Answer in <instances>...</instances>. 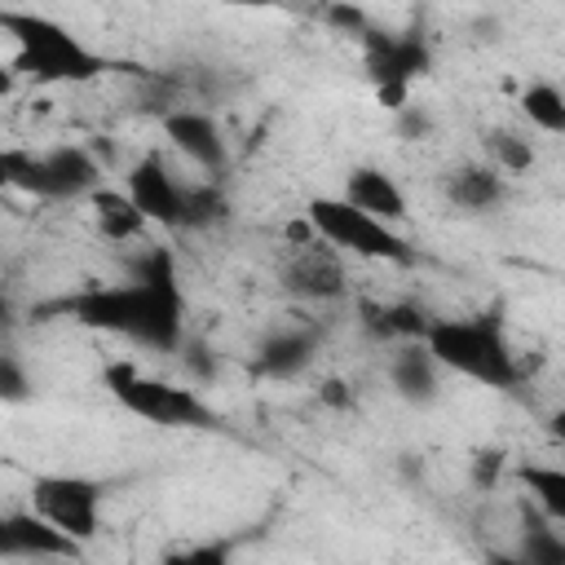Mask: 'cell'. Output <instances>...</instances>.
<instances>
[{
    "mask_svg": "<svg viewBox=\"0 0 565 565\" xmlns=\"http://www.w3.org/2000/svg\"><path fill=\"white\" fill-rule=\"evenodd\" d=\"M75 556H84V543L57 530L35 508L9 512L0 521V561H75Z\"/></svg>",
    "mask_w": 565,
    "mask_h": 565,
    "instance_id": "10",
    "label": "cell"
},
{
    "mask_svg": "<svg viewBox=\"0 0 565 565\" xmlns=\"http://www.w3.org/2000/svg\"><path fill=\"white\" fill-rule=\"evenodd\" d=\"M88 207H93V225L110 238V243H137L146 238L150 230V216L137 207V199L128 190H110V185H97L88 194Z\"/></svg>",
    "mask_w": 565,
    "mask_h": 565,
    "instance_id": "15",
    "label": "cell"
},
{
    "mask_svg": "<svg viewBox=\"0 0 565 565\" xmlns=\"http://www.w3.org/2000/svg\"><path fill=\"white\" fill-rule=\"evenodd\" d=\"M419 340L441 362V371L463 375L472 384L512 388L521 380V362L508 349L503 327L494 318H428Z\"/></svg>",
    "mask_w": 565,
    "mask_h": 565,
    "instance_id": "3",
    "label": "cell"
},
{
    "mask_svg": "<svg viewBox=\"0 0 565 565\" xmlns=\"http://www.w3.org/2000/svg\"><path fill=\"white\" fill-rule=\"evenodd\" d=\"M472 477H477V486H494V477H499V455H477L472 459Z\"/></svg>",
    "mask_w": 565,
    "mask_h": 565,
    "instance_id": "24",
    "label": "cell"
},
{
    "mask_svg": "<svg viewBox=\"0 0 565 565\" xmlns=\"http://www.w3.org/2000/svg\"><path fill=\"white\" fill-rule=\"evenodd\" d=\"M318 397H322L327 406H349V402H353V393H344V384H340V380H327V384L318 388Z\"/></svg>",
    "mask_w": 565,
    "mask_h": 565,
    "instance_id": "25",
    "label": "cell"
},
{
    "mask_svg": "<svg viewBox=\"0 0 565 565\" xmlns=\"http://www.w3.org/2000/svg\"><path fill=\"white\" fill-rule=\"evenodd\" d=\"M106 388L115 393V402L146 419V424H159V428H216V411L185 384H172V380H159V375H146L137 371L132 362H115L106 371Z\"/></svg>",
    "mask_w": 565,
    "mask_h": 565,
    "instance_id": "6",
    "label": "cell"
},
{
    "mask_svg": "<svg viewBox=\"0 0 565 565\" xmlns=\"http://www.w3.org/2000/svg\"><path fill=\"white\" fill-rule=\"evenodd\" d=\"M0 388H4V402H22L26 397V380H22V371H18L13 358L0 362Z\"/></svg>",
    "mask_w": 565,
    "mask_h": 565,
    "instance_id": "23",
    "label": "cell"
},
{
    "mask_svg": "<svg viewBox=\"0 0 565 565\" xmlns=\"http://www.w3.org/2000/svg\"><path fill=\"white\" fill-rule=\"evenodd\" d=\"M327 18H331L335 26H344L349 35H353V31H358V35H366V31H371L366 13H362L358 4H344V0H331V4H327Z\"/></svg>",
    "mask_w": 565,
    "mask_h": 565,
    "instance_id": "22",
    "label": "cell"
},
{
    "mask_svg": "<svg viewBox=\"0 0 565 565\" xmlns=\"http://www.w3.org/2000/svg\"><path fill=\"white\" fill-rule=\"evenodd\" d=\"M556 525V521H552ZM552 525H530L525 521V530H521V556L530 561V565H561L565 561V539L552 530Z\"/></svg>",
    "mask_w": 565,
    "mask_h": 565,
    "instance_id": "21",
    "label": "cell"
},
{
    "mask_svg": "<svg viewBox=\"0 0 565 565\" xmlns=\"http://www.w3.org/2000/svg\"><path fill=\"white\" fill-rule=\"evenodd\" d=\"M31 508L88 547L102 530V481L79 472H44L31 481Z\"/></svg>",
    "mask_w": 565,
    "mask_h": 565,
    "instance_id": "7",
    "label": "cell"
},
{
    "mask_svg": "<svg viewBox=\"0 0 565 565\" xmlns=\"http://www.w3.org/2000/svg\"><path fill=\"white\" fill-rule=\"evenodd\" d=\"M388 380L402 402L428 406L441 393V362L428 353L424 340H397V349L388 353Z\"/></svg>",
    "mask_w": 565,
    "mask_h": 565,
    "instance_id": "13",
    "label": "cell"
},
{
    "mask_svg": "<svg viewBox=\"0 0 565 565\" xmlns=\"http://www.w3.org/2000/svg\"><path fill=\"white\" fill-rule=\"evenodd\" d=\"M344 199H353L358 207L375 212L380 221H393V225H406V221H411V199H406V190L397 185L393 172H384V168H375V163H362V168H353V172L344 177Z\"/></svg>",
    "mask_w": 565,
    "mask_h": 565,
    "instance_id": "14",
    "label": "cell"
},
{
    "mask_svg": "<svg viewBox=\"0 0 565 565\" xmlns=\"http://www.w3.org/2000/svg\"><path fill=\"white\" fill-rule=\"evenodd\" d=\"M366 71L375 79V93L388 110H406L411 84L419 71H428V49L415 35H384V31H366Z\"/></svg>",
    "mask_w": 565,
    "mask_h": 565,
    "instance_id": "8",
    "label": "cell"
},
{
    "mask_svg": "<svg viewBox=\"0 0 565 565\" xmlns=\"http://www.w3.org/2000/svg\"><path fill=\"white\" fill-rule=\"evenodd\" d=\"M75 322L93 331H110L124 340H137L146 349H177L181 344V287L172 256L154 247L141 269L128 282H106V287H84L57 305Z\"/></svg>",
    "mask_w": 565,
    "mask_h": 565,
    "instance_id": "1",
    "label": "cell"
},
{
    "mask_svg": "<svg viewBox=\"0 0 565 565\" xmlns=\"http://www.w3.org/2000/svg\"><path fill=\"white\" fill-rule=\"evenodd\" d=\"M282 287L296 291V296H305V300H335V296H344V265H340V252H335L327 238L309 234V238L296 247V256L287 260Z\"/></svg>",
    "mask_w": 565,
    "mask_h": 565,
    "instance_id": "11",
    "label": "cell"
},
{
    "mask_svg": "<svg viewBox=\"0 0 565 565\" xmlns=\"http://www.w3.org/2000/svg\"><path fill=\"white\" fill-rule=\"evenodd\" d=\"M516 477H521V486L530 490L534 508H539L547 521L565 525V468H556V463H521Z\"/></svg>",
    "mask_w": 565,
    "mask_h": 565,
    "instance_id": "19",
    "label": "cell"
},
{
    "mask_svg": "<svg viewBox=\"0 0 565 565\" xmlns=\"http://www.w3.org/2000/svg\"><path fill=\"white\" fill-rule=\"evenodd\" d=\"M486 154H490V163H494L503 177H521V172L534 168V146H530V137H521V132H512V128L486 132Z\"/></svg>",
    "mask_w": 565,
    "mask_h": 565,
    "instance_id": "20",
    "label": "cell"
},
{
    "mask_svg": "<svg viewBox=\"0 0 565 565\" xmlns=\"http://www.w3.org/2000/svg\"><path fill=\"white\" fill-rule=\"evenodd\" d=\"M521 115L530 128L547 132V137H565V88L547 84V79H534L521 88Z\"/></svg>",
    "mask_w": 565,
    "mask_h": 565,
    "instance_id": "18",
    "label": "cell"
},
{
    "mask_svg": "<svg viewBox=\"0 0 565 565\" xmlns=\"http://www.w3.org/2000/svg\"><path fill=\"white\" fill-rule=\"evenodd\" d=\"M163 132L177 146V154H185L203 172H221L230 163V141H225L221 124L207 110H168Z\"/></svg>",
    "mask_w": 565,
    "mask_h": 565,
    "instance_id": "12",
    "label": "cell"
},
{
    "mask_svg": "<svg viewBox=\"0 0 565 565\" xmlns=\"http://www.w3.org/2000/svg\"><path fill=\"white\" fill-rule=\"evenodd\" d=\"M313 353H318V335L313 331H305V327H291V331H274L260 349H256V366L265 371V375H296V371H305L309 362H313Z\"/></svg>",
    "mask_w": 565,
    "mask_h": 565,
    "instance_id": "17",
    "label": "cell"
},
{
    "mask_svg": "<svg viewBox=\"0 0 565 565\" xmlns=\"http://www.w3.org/2000/svg\"><path fill=\"white\" fill-rule=\"evenodd\" d=\"M305 221L313 225L318 238H327L335 252H349L358 260H384V265H411L415 260L411 238L393 221H380L375 212L358 207L344 194H318V199H309Z\"/></svg>",
    "mask_w": 565,
    "mask_h": 565,
    "instance_id": "4",
    "label": "cell"
},
{
    "mask_svg": "<svg viewBox=\"0 0 565 565\" xmlns=\"http://www.w3.org/2000/svg\"><path fill=\"white\" fill-rule=\"evenodd\" d=\"M547 428H552V437H565V411H556V415H552V424H547Z\"/></svg>",
    "mask_w": 565,
    "mask_h": 565,
    "instance_id": "26",
    "label": "cell"
},
{
    "mask_svg": "<svg viewBox=\"0 0 565 565\" xmlns=\"http://www.w3.org/2000/svg\"><path fill=\"white\" fill-rule=\"evenodd\" d=\"M4 181L35 199H88L102 185V163L88 146H49V150H4Z\"/></svg>",
    "mask_w": 565,
    "mask_h": 565,
    "instance_id": "5",
    "label": "cell"
},
{
    "mask_svg": "<svg viewBox=\"0 0 565 565\" xmlns=\"http://www.w3.org/2000/svg\"><path fill=\"white\" fill-rule=\"evenodd\" d=\"M0 26L13 44V66L35 84H88L106 71V57L93 53L71 26L35 9H4Z\"/></svg>",
    "mask_w": 565,
    "mask_h": 565,
    "instance_id": "2",
    "label": "cell"
},
{
    "mask_svg": "<svg viewBox=\"0 0 565 565\" xmlns=\"http://www.w3.org/2000/svg\"><path fill=\"white\" fill-rule=\"evenodd\" d=\"M508 190V177L494 163H463L446 177V199L463 212H490Z\"/></svg>",
    "mask_w": 565,
    "mask_h": 565,
    "instance_id": "16",
    "label": "cell"
},
{
    "mask_svg": "<svg viewBox=\"0 0 565 565\" xmlns=\"http://www.w3.org/2000/svg\"><path fill=\"white\" fill-rule=\"evenodd\" d=\"M124 190L137 199L150 225H168V230L190 225V185H181L159 154H141L137 163H128Z\"/></svg>",
    "mask_w": 565,
    "mask_h": 565,
    "instance_id": "9",
    "label": "cell"
}]
</instances>
